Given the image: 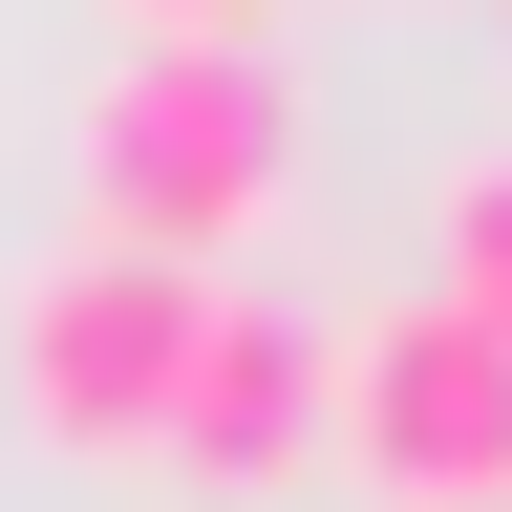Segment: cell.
Wrapping results in <instances>:
<instances>
[{"label":"cell","instance_id":"cell-1","mask_svg":"<svg viewBox=\"0 0 512 512\" xmlns=\"http://www.w3.org/2000/svg\"><path fill=\"white\" fill-rule=\"evenodd\" d=\"M278 150H299V107H278L256 43H128L107 86H86V235L214 278V235L278 214Z\"/></svg>","mask_w":512,"mask_h":512},{"label":"cell","instance_id":"cell-2","mask_svg":"<svg viewBox=\"0 0 512 512\" xmlns=\"http://www.w3.org/2000/svg\"><path fill=\"white\" fill-rule=\"evenodd\" d=\"M342 384H320V448H363L406 512H512V342L448 299H384L320 342Z\"/></svg>","mask_w":512,"mask_h":512},{"label":"cell","instance_id":"cell-3","mask_svg":"<svg viewBox=\"0 0 512 512\" xmlns=\"http://www.w3.org/2000/svg\"><path fill=\"white\" fill-rule=\"evenodd\" d=\"M192 320H214V278H171V256H128V235H64L22 278V406H43V448H150Z\"/></svg>","mask_w":512,"mask_h":512},{"label":"cell","instance_id":"cell-4","mask_svg":"<svg viewBox=\"0 0 512 512\" xmlns=\"http://www.w3.org/2000/svg\"><path fill=\"white\" fill-rule=\"evenodd\" d=\"M320 384H342V363H320V320L299 299H214V320H192V363H171V470L192 491H278V470H320Z\"/></svg>","mask_w":512,"mask_h":512},{"label":"cell","instance_id":"cell-5","mask_svg":"<svg viewBox=\"0 0 512 512\" xmlns=\"http://www.w3.org/2000/svg\"><path fill=\"white\" fill-rule=\"evenodd\" d=\"M427 299L512 342V150H470V171H448V214H427Z\"/></svg>","mask_w":512,"mask_h":512},{"label":"cell","instance_id":"cell-6","mask_svg":"<svg viewBox=\"0 0 512 512\" xmlns=\"http://www.w3.org/2000/svg\"><path fill=\"white\" fill-rule=\"evenodd\" d=\"M256 22V0H150V43H235Z\"/></svg>","mask_w":512,"mask_h":512}]
</instances>
